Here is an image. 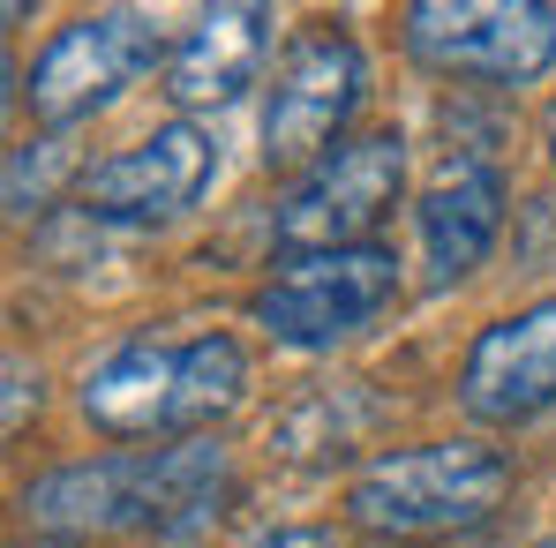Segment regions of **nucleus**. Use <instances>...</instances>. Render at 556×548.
<instances>
[{
  "label": "nucleus",
  "instance_id": "nucleus-12",
  "mask_svg": "<svg viewBox=\"0 0 556 548\" xmlns=\"http://www.w3.org/2000/svg\"><path fill=\"white\" fill-rule=\"evenodd\" d=\"M136 534L181 548L211 534V519L233 504V458L203 436H188L174 451H136Z\"/></svg>",
  "mask_w": 556,
  "mask_h": 548
},
{
  "label": "nucleus",
  "instance_id": "nucleus-14",
  "mask_svg": "<svg viewBox=\"0 0 556 548\" xmlns=\"http://www.w3.org/2000/svg\"><path fill=\"white\" fill-rule=\"evenodd\" d=\"M68 174V143L61 136H30L8 151V218H38L53 203V188Z\"/></svg>",
  "mask_w": 556,
  "mask_h": 548
},
{
  "label": "nucleus",
  "instance_id": "nucleus-4",
  "mask_svg": "<svg viewBox=\"0 0 556 548\" xmlns=\"http://www.w3.org/2000/svg\"><path fill=\"white\" fill-rule=\"evenodd\" d=\"M399 23H406V53L429 76L534 84L556 68V8L534 0H414Z\"/></svg>",
  "mask_w": 556,
  "mask_h": 548
},
{
  "label": "nucleus",
  "instance_id": "nucleus-3",
  "mask_svg": "<svg viewBox=\"0 0 556 548\" xmlns=\"http://www.w3.org/2000/svg\"><path fill=\"white\" fill-rule=\"evenodd\" d=\"M406 188V136L376 128L339 143L331 158H316L301 181L278 195L271 241L286 256H339V248H369V233L399 211Z\"/></svg>",
  "mask_w": 556,
  "mask_h": 548
},
{
  "label": "nucleus",
  "instance_id": "nucleus-13",
  "mask_svg": "<svg viewBox=\"0 0 556 548\" xmlns=\"http://www.w3.org/2000/svg\"><path fill=\"white\" fill-rule=\"evenodd\" d=\"M136 466L143 458H84V466H61L46 481H30L23 511L61 534V541H91V534H136Z\"/></svg>",
  "mask_w": 556,
  "mask_h": 548
},
{
  "label": "nucleus",
  "instance_id": "nucleus-11",
  "mask_svg": "<svg viewBox=\"0 0 556 548\" xmlns=\"http://www.w3.org/2000/svg\"><path fill=\"white\" fill-rule=\"evenodd\" d=\"M264 61H271V8H249V0L203 8L188 23V38L174 46V61H166V98L181 113L233 105L241 91H256Z\"/></svg>",
  "mask_w": 556,
  "mask_h": 548
},
{
  "label": "nucleus",
  "instance_id": "nucleus-10",
  "mask_svg": "<svg viewBox=\"0 0 556 548\" xmlns=\"http://www.w3.org/2000/svg\"><path fill=\"white\" fill-rule=\"evenodd\" d=\"M414 226H421L429 285L473 278L481 256L496 248V233H504V174L489 158H444L429 195H421V211H414Z\"/></svg>",
  "mask_w": 556,
  "mask_h": 548
},
{
  "label": "nucleus",
  "instance_id": "nucleus-1",
  "mask_svg": "<svg viewBox=\"0 0 556 548\" xmlns=\"http://www.w3.org/2000/svg\"><path fill=\"white\" fill-rule=\"evenodd\" d=\"M249 391V354L226 331H195L181 346L128 339L84 375V421L105 436H174L211 429Z\"/></svg>",
  "mask_w": 556,
  "mask_h": 548
},
{
  "label": "nucleus",
  "instance_id": "nucleus-15",
  "mask_svg": "<svg viewBox=\"0 0 556 548\" xmlns=\"http://www.w3.org/2000/svg\"><path fill=\"white\" fill-rule=\"evenodd\" d=\"M233 548H339L331 534H316V526H264V534H249V541Z\"/></svg>",
  "mask_w": 556,
  "mask_h": 548
},
{
  "label": "nucleus",
  "instance_id": "nucleus-9",
  "mask_svg": "<svg viewBox=\"0 0 556 548\" xmlns=\"http://www.w3.org/2000/svg\"><path fill=\"white\" fill-rule=\"evenodd\" d=\"M459 406L489 429L534 421L556 406V301H534L473 339L459 368Z\"/></svg>",
  "mask_w": 556,
  "mask_h": 548
},
{
  "label": "nucleus",
  "instance_id": "nucleus-16",
  "mask_svg": "<svg viewBox=\"0 0 556 548\" xmlns=\"http://www.w3.org/2000/svg\"><path fill=\"white\" fill-rule=\"evenodd\" d=\"M30 406H38V383H30ZM23 429V361L8 354V436Z\"/></svg>",
  "mask_w": 556,
  "mask_h": 548
},
{
  "label": "nucleus",
  "instance_id": "nucleus-8",
  "mask_svg": "<svg viewBox=\"0 0 556 548\" xmlns=\"http://www.w3.org/2000/svg\"><path fill=\"white\" fill-rule=\"evenodd\" d=\"M211 174H218V143L188 120H166L143 143H128L121 158H105L98 174H84L76 211L98 218V226H166V218L195 211Z\"/></svg>",
  "mask_w": 556,
  "mask_h": 548
},
{
  "label": "nucleus",
  "instance_id": "nucleus-5",
  "mask_svg": "<svg viewBox=\"0 0 556 548\" xmlns=\"http://www.w3.org/2000/svg\"><path fill=\"white\" fill-rule=\"evenodd\" d=\"M391 301H399V264H391V248L369 241V248H339V256H293L249 301V316L278 346L316 354V346H339V339L369 331Z\"/></svg>",
  "mask_w": 556,
  "mask_h": 548
},
{
  "label": "nucleus",
  "instance_id": "nucleus-7",
  "mask_svg": "<svg viewBox=\"0 0 556 548\" xmlns=\"http://www.w3.org/2000/svg\"><path fill=\"white\" fill-rule=\"evenodd\" d=\"M369 98V61L346 30H316L286 53L271 84V105H264V166H316L339 151L346 120L362 113Z\"/></svg>",
  "mask_w": 556,
  "mask_h": 548
},
{
  "label": "nucleus",
  "instance_id": "nucleus-2",
  "mask_svg": "<svg viewBox=\"0 0 556 548\" xmlns=\"http://www.w3.org/2000/svg\"><path fill=\"white\" fill-rule=\"evenodd\" d=\"M504 496H511L504 451L452 436V444H414V451L369 458L346 488V519L376 541H452V534L489 526Z\"/></svg>",
  "mask_w": 556,
  "mask_h": 548
},
{
  "label": "nucleus",
  "instance_id": "nucleus-17",
  "mask_svg": "<svg viewBox=\"0 0 556 548\" xmlns=\"http://www.w3.org/2000/svg\"><path fill=\"white\" fill-rule=\"evenodd\" d=\"M542 143H549V166H556V98H549V113H542Z\"/></svg>",
  "mask_w": 556,
  "mask_h": 548
},
{
  "label": "nucleus",
  "instance_id": "nucleus-18",
  "mask_svg": "<svg viewBox=\"0 0 556 548\" xmlns=\"http://www.w3.org/2000/svg\"><path fill=\"white\" fill-rule=\"evenodd\" d=\"M534 548H556V534H549V541H534Z\"/></svg>",
  "mask_w": 556,
  "mask_h": 548
},
{
  "label": "nucleus",
  "instance_id": "nucleus-6",
  "mask_svg": "<svg viewBox=\"0 0 556 548\" xmlns=\"http://www.w3.org/2000/svg\"><path fill=\"white\" fill-rule=\"evenodd\" d=\"M159 23L143 8H105V15H76L68 30H53V46L30 68V113L46 128H76L105 113L136 76L159 68Z\"/></svg>",
  "mask_w": 556,
  "mask_h": 548
}]
</instances>
